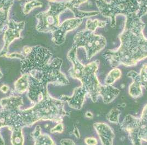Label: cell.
I'll use <instances>...</instances> for the list:
<instances>
[{"instance_id": "6da1fadb", "label": "cell", "mask_w": 147, "mask_h": 145, "mask_svg": "<svg viewBox=\"0 0 147 145\" xmlns=\"http://www.w3.org/2000/svg\"><path fill=\"white\" fill-rule=\"evenodd\" d=\"M123 32L119 35L120 45L116 50H108L103 56L110 66H133L147 58V38L144 36L145 24L137 13L126 16Z\"/></svg>"}, {"instance_id": "7a4b0ae2", "label": "cell", "mask_w": 147, "mask_h": 145, "mask_svg": "<svg viewBox=\"0 0 147 145\" xmlns=\"http://www.w3.org/2000/svg\"><path fill=\"white\" fill-rule=\"evenodd\" d=\"M77 48L73 47L69 52L68 59L73 64L69 70L70 75L74 79L80 80L87 91V95L93 103L98 100L101 85L96 76L99 62L96 60L87 64H82L76 56Z\"/></svg>"}, {"instance_id": "3957f363", "label": "cell", "mask_w": 147, "mask_h": 145, "mask_svg": "<svg viewBox=\"0 0 147 145\" xmlns=\"http://www.w3.org/2000/svg\"><path fill=\"white\" fill-rule=\"evenodd\" d=\"M67 115L64 109V103L59 100H53L47 97L39 101L32 108L21 113L23 124L30 125L41 119H51L61 121Z\"/></svg>"}, {"instance_id": "277c9868", "label": "cell", "mask_w": 147, "mask_h": 145, "mask_svg": "<svg viewBox=\"0 0 147 145\" xmlns=\"http://www.w3.org/2000/svg\"><path fill=\"white\" fill-rule=\"evenodd\" d=\"M96 6L99 12L103 17L110 19V25L116 27V17L120 14L127 16L138 13L140 5L137 0H111L108 2L105 0H96Z\"/></svg>"}, {"instance_id": "5b68a950", "label": "cell", "mask_w": 147, "mask_h": 145, "mask_svg": "<svg viewBox=\"0 0 147 145\" xmlns=\"http://www.w3.org/2000/svg\"><path fill=\"white\" fill-rule=\"evenodd\" d=\"M120 126L121 129L128 134L133 145L147 142V104L143 108L140 117L127 115Z\"/></svg>"}, {"instance_id": "8992f818", "label": "cell", "mask_w": 147, "mask_h": 145, "mask_svg": "<svg viewBox=\"0 0 147 145\" xmlns=\"http://www.w3.org/2000/svg\"><path fill=\"white\" fill-rule=\"evenodd\" d=\"M74 40L73 47H82L85 49L86 59L88 60L102 50L107 45V40L104 36L96 34L94 32L86 29L78 32Z\"/></svg>"}, {"instance_id": "52a82bcc", "label": "cell", "mask_w": 147, "mask_h": 145, "mask_svg": "<svg viewBox=\"0 0 147 145\" xmlns=\"http://www.w3.org/2000/svg\"><path fill=\"white\" fill-rule=\"evenodd\" d=\"M87 91L86 88L83 86L76 88L74 91L73 95L71 97L63 96L61 99L73 109L80 110L83 106L84 102Z\"/></svg>"}, {"instance_id": "ba28073f", "label": "cell", "mask_w": 147, "mask_h": 145, "mask_svg": "<svg viewBox=\"0 0 147 145\" xmlns=\"http://www.w3.org/2000/svg\"><path fill=\"white\" fill-rule=\"evenodd\" d=\"M94 128L102 145H113L114 133L109 125L105 123H95Z\"/></svg>"}, {"instance_id": "9c48e42d", "label": "cell", "mask_w": 147, "mask_h": 145, "mask_svg": "<svg viewBox=\"0 0 147 145\" xmlns=\"http://www.w3.org/2000/svg\"><path fill=\"white\" fill-rule=\"evenodd\" d=\"M127 76L132 79V83L129 87V94L130 96L134 98L142 97L143 95L142 85L139 73L135 71H131L127 73Z\"/></svg>"}, {"instance_id": "30bf717a", "label": "cell", "mask_w": 147, "mask_h": 145, "mask_svg": "<svg viewBox=\"0 0 147 145\" xmlns=\"http://www.w3.org/2000/svg\"><path fill=\"white\" fill-rule=\"evenodd\" d=\"M120 94V90L111 85H101L99 90V96L102 97L103 103H110Z\"/></svg>"}, {"instance_id": "8fae6325", "label": "cell", "mask_w": 147, "mask_h": 145, "mask_svg": "<svg viewBox=\"0 0 147 145\" xmlns=\"http://www.w3.org/2000/svg\"><path fill=\"white\" fill-rule=\"evenodd\" d=\"M82 23V19L78 18L70 19L64 21L63 24L61 25L59 29L58 30L61 32V34L59 43L61 44L64 42V36H65V35L67 32L75 29L76 28L79 26Z\"/></svg>"}, {"instance_id": "7c38bea8", "label": "cell", "mask_w": 147, "mask_h": 145, "mask_svg": "<svg viewBox=\"0 0 147 145\" xmlns=\"http://www.w3.org/2000/svg\"><path fill=\"white\" fill-rule=\"evenodd\" d=\"M22 103L23 101L20 97H10L1 100V105L3 109L12 110H17Z\"/></svg>"}, {"instance_id": "4fadbf2b", "label": "cell", "mask_w": 147, "mask_h": 145, "mask_svg": "<svg viewBox=\"0 0 147 145\" xmlns=\"http://www.w3.org/2000/svg\"><path fill=\"white\" fill-rule=\"evenodd\" d=\"M23 27V26L21 23H20L19 25L18 26L16 29L12 28V27L10 26L9 29L7 30L6 33L5 35V46L4 49L7 48V47H8V45L10 44L11 42L14 38L18 37L19 36L20 30H22V28Z\"/></svg>"}, {"instance_id": "5bb4252c", "label": "cell", "mask_w": 147, "mask_h": 145, "mask_svg": "<svg viewBox=\"0 0 147 145\" xmlns=\"http://www.w3.org/2000/svg\"><path fill=\"white\" fill-rule=\"evenodd\" d=\"M28 75L25 73L15 83L16 91L19 93H23L26 91L29 87L30 81L28 78Z\"/></svg>"}, {"instance_id": "9a60e30c", "label": "cell", "mask_w": 147, "mask_h": 145, "mask_svg": "<svg viewBox=\"0 0 147 145\" xmlns=\"http://www.w3.org/2000/svg\"><path fill=\"white\" fill-rule=\"evenodd\" d=\"M121 71L118 68H114L111 70L105 79V85H111L113 84L117 80L119 79L121 76Z\"/></svg>"}, {"instance_id": "2e32d148", "label": "cell", "mask_w": 147, "mask_h": 145, "mask_svg": "<svg viewBox=\"0 0 147 145\" xmlns=\"http://www.w3.org/2000/svg\"><path fill=\"white\" fill-rule=\"evenodd\" d=\"M107 25V22L104 21H100L98 19L92 20L88 19L86 21V29L94 32L98 28H104Z\"/></svg>"}, {"instance_id": "e0dca14e", "label": "cell", "mask_w": 147, "mask_h": 145, "mask_svg": "<svg viewBox=\"0 0 147 145\" xmlns=\"http://www.w3.org/2000/svg\"><path fill=\"white\" fill-rule=\"evenodd\" d=\"M121 112L118 109H111L107 115V119L110 123L117 124L119 123V116Z\"/></svg>"}, {"instance_id": "ac0fdd59", "label": "cell", "mask_w": 147, "mask_h": 145, "mask_svg": "<svg viewBox=\"0 0 147 145\" xmlns=\"http://www.w3.org/2000/svg\"><path fill=\"white\" fill-rule=\"evenodd\" d=\"M12 143L14 145L23 144V139L20 128H16L14 129L12 136Z\"/></svg>"}, {"instance_id": "d6986e66", "label": "cell", "mask_w": 147, "mask_h": 145, "mask_svg": "<svg viewBox=\"0 0 147 145\" xmlns=\"http://www.w3.org/2000/svg\"><path fill=\"white\" fill-rule=\"evenodd\" d=\"M139 75L142 87L147 89V64L143 65L141 68Z\"/></svg>"}, {"instance_id": "ffe728a7", "label": "cell", "mask_w": 147, "mask_h": 145, "mask_svg": "<svg viewBox=\"0 0 147 145\" xmlns=\"http://www.w3.org/2000/svg\"><path fill=\"white\" fill-rule=\"evenodd\" d=\"M137 1L140 5V10L137 15L142 18V16L147 14V0H137Z\"/></svg>"}, {"instance_id": "44dd1931", "label": "cell", "mask_w": 147, "mask_h": 145, "mask_svg": "<svg viewBox=\"0 0 147 145\" xmlns=\"http://www.w3.org/2000/svg\"><path fill=\"white\" fill-rule=\"evenodd\" d=\"M87 0H71L67 3V8L70 9H72L73 8H76L80 6L81 4L86 2Z\"/></svg>"}, {"instance_id": "7402d4cb", "label": "cell", "mask_w": 147, "mask_h": 145, "mask_svg": "<svg viewBox=\"0 0 147 145\" xmlns=\"http://www.w3.org/2000/svg\"><path fill=\"white\" fill-rule=\"evenodd\" d=\"M29 5H26L25 6L24 12L26 13V14H28V13L30 11L31 9H32L33 8L36 7L41 6L42 5H39V4H41V3H40V2H37V1H32L30 3L29 2L28 3Z\"/></svg>"}, {"instance_id": "603a6c76", "label": "cell", "mask_w": 147, "mask_h": 145, "mask_svg": "<svg viewBox=\"0 0 147 145\" xmlns=\"http://www.w3.org/2000/svg\"><path fill=\"white\" fill-rule=\"evenodd\" d=\"M85 143L87 145H97L98 144L97 140L94 138H87L85 139Z\"/></svg>"}, {"instance_id": "cb8c5ba5", "label": "cell", "mask_w": 147, "mask_h": 145, "mask_svg": "<svg viewBox=\"0 0 147 145\" xmlns=\"http://www.w3.org/2000/svg\"><path fill=\"white\" fill-rule=\"evenodd\" d=\"M56 128H53L52 130H51V132L53 133V132H58V133H61L63 130V126L62 125L61 123H59V124L57 125Z\"/></svg>"}, {"instance_id": "d4e9b609", "label": "cell", "mask_w": 147, "mask_h": 145, "mask_svg": "<svg viewBox=\"0 0 147 145\" xmlns=\"http://www.w3.org/2000/svg\"><path fill=\"white\" fill-rule=\"evenodd\" d=\"M61 143L62 145H75L74 142L71 140H62Z\"/></svg>"}, {"instance_id": "484cf974", "label": "cell", "mask_w": 147, "mask_h": 145, "mask_svg": "<svg viewBox=\"0 0 147 145\" xmlns=\"http://www.w3.org/2000/svg\"><path fill=\"white\" fill-rule=\"evenodd\" d=\"M74 134H75V135L76 136V138H80V134H79V130H78V129L76 127L75 128V129L74 130Z\"/></svg>"}, {"instance_id": "4316f807", "label": "cell", "mask_w": 147, "mask_h": 145, "mask_svg": "<svg viewBox=\"0 0 147 145\" xmlns=\"http://www.w3.org/2000/svg\"><path fill=\"white\" fill-rule=\"evenodd\" d=\"M86 116L88 118H91L93 117V114L91 112H86Z\"/></svg>"}, {"instance_id": "83f0119b", "label": "cell", "mask_w": 147, "mask_h": 145, "mask_svg": "<svg viewBox=\"0 0 147 145\" xmlns=\"http://www.w3.org/2000/svg\"><path fill=\"white\" fill-rule=\"evenodd\" d=\"M50 1H54V0H50Z\"/></svg>"}]
</instances>
